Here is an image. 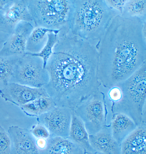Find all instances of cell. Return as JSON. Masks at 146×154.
I'll use <instances>...</instances> for the list:
<instances>
[{
    "instance_id": "d4e9b609",
    "label": "cell",
    "mask_w": 146,
    "mask_h": 154,
    "mask_svg": "<svg viewBox=\"0 0 146 154\" xmlns=\"http://www.w3.org/2000/svg\"><path fill=\"white\" fill-rule=\"evenodd\" d=\"M127 1H124V0H119V1L109 0V1H106V2L110 8L118 11L120 13V15H121L123 11V8Z\"/></svg>"
},
{
    "instance_id": "e0dca14e",
    "label": "cell",
    "mask_w": 146,
    "mask_h": 154,
    "mask_svg": "<svg viewBox=\"0 0 146 154\" xmlns=\"http://www.w3.org/2000/svg\"><path fill=\"white\" fill-rule=\"evenodd\" d=\"M68 138L83 149L87 154H97L91 146L89 134L82 121L73 112Z\"/></svg>"
},
{
    "instance_id": "7c38bea8",
    "label": "cell",
    "mask_w": 146,
    "mask_h": 154,
    "mask_svg": "<svg viewBox=\"0 0 146 154\" xmlns=\"http://www.w3.org/2000/svg\"><path fill=\"white\" fill-rule=\"evenodd\" d=\"M8 134L11 154H40L36 139L28 129L13 125L9 127Z\"/></svg>"
},
{
    "instance_id": "ac0fdd59",
    "label": "cell",
    "mask_w": 146,
    "mask_h": 154,
    "mask_svg": "<svg viewBox=\"0 0 146 154\" xmlns=\"http://www.w3.org/2000/svg\"><path fill=\"white\" fill-rule=\"evenodd\" d=\"M60 30H52L44 27H35L30 35L26 48V53L37 54L42 50L47 41V34L54 32L59 34Z\"/></svg>"
},
{
    "instance_id": "6da1fadb",
    "label": "cell",
    "mask_w": 146,
    "mask_h": 154,
    "mask_svg": "<svg viewBox=\"0 0 146 154\" xmlns=\"http://www.w3.org/2000/svg\"><path fill=\"white\" fill-rule=\"evenodd\" d=\"M59 41L46 65L49 81L43 87L56 106L72 110L101 86L97 46L69 31Z\"/></svg>"
},
{
    "instance_id": "7402d4cb",
    "label": "cell",
    "mask_w": 146,
    "mask_h": 154,
    "mask_svg": "<svg viewBox=\"0 0 146 154\" xmlns=\"http://www.w3.org/2000/svg\"><path fill=\"white\" fill-rule=\"evenodd\" d=\"M47 38L46 45L39 53L37 54L25 53L27 54L32 55L41 58L43 62L44 68H45L48 60L52 54L53 48L59 41L58 33L54 32H49L47 34Z\"/></svg>"
},
{
    "instance_id": "5b68a950",
    "label": "cell",
    "mask_w": 146,
    "mask_h": 154,
    "mask_svg": "<svg viewBox=\"0 0 146 154\" xmlns=\"http://www.w3.org/2000/svg\"><path fill=\"white\" fill-rule=\"evenodd\" d=\"M74 1H28L30 13L35 27L60 30L59 34L70 31Z\"/></svg>"
},
{
    "instance_id": "2e32d148",
    "label": "cell",
    "mask_w": 146,
    "mask_h": 154,
    "mask_svg": "<svg viewBox=\"0 0 146 154\" xmlns=\"http://www.w3.org/2000/svg\"><path fill=\"white\" fill-rule=\"evenodd\" d=\"M109 125L112 136L120 145L138 126L130 118L121 114L113 115Z\"/></svg>"
},
{
    "instance_id": "7a4b0ae2",
    "label": "cell",
    "mask_w": 146,
    "mask_h": 154,
    "mask_svg": "<svg viewBox=\"0 0 146 154\" xmlns=\"http://www.w3.org/2000/svg\"><path fill=\"white\" fill-rule=\"evenodd\" d=\"M146 24L136 17L119 15L112 19L97 46L101 86H115L146 63Z\"/></svg>"
},
{
    "instance_id": "3957f363",
    "label": "cell",
    "mask_w": 146,
    "mask_h": 154,
    "mask_svg": "<svg viewBox=\"0 0 146 154\" xmlns=\"http://www.w3.org/2000/svg\"><path fill=\"white\" fill-rule=\"evenodd\" d=\"M119 15L106 1H74L70 31L97 46L112 19Z\"/></svg>"
},
{
    "instance_id": "277c9868",
    "label": "cell",
    "mask_w": 146,
    "mask_h": 154,
    "mask_svg": "<svg viewBox=\"0 0 146 154\" xmlns=\"http://www.w3.org/2000/svg\"><path fill=\"white\" fill-rule=\"evenodd\" d=\"M121 91L119 100L106 108V125L113 115H126L138 126L146 122V62L126 80L117 84Z\"/></svg>"
},
{
    "instance_id": "4316f807",
    "label": "cell",
    "mask_w": 146,
    "mask_h": 154,
    "mask_svg": "<svg viewBox=\"0 0 146 154\" xmlns=\"http://www.w3.org/2000/svg\"><path fill=\"white\" fill-rule=\"evenodd\" d=\"M9 1H0V10L2 9L6 4L8 3Z\"/></svg>"
},
{
    "instance_id": "484cf974",
    "label": "cell",
    "mask_w": 146,
    "mask_h": 154,
    "mask_svg": "<svg viewBox=\"0 0 146 154\" xmlns=\"http://www.w3.org/2000/svg\"><path fill=\"white\" fill-rule=\"evenodd\" d=\"M47 140L45 139H36V144L39 150L43 149L45 148L47 143Z\"/></svg>"
},
{
    "instance_id": "30bf717a",
    "label": "cell",
    "mask_w": 146,
    "mask_h": 154,
    "mask_svg": "<svg viewBox=\"0 0 146 154\" xmlns=\"http://www.w3.org/2000/svg\"><path fill=\"white\" fill-rule=\"evenodd\" d=\"M0 95L5 101L20 107L41 97L49 96L43 87L34 88L14 82L0 90Z\"/></svg>"
},
{
    "instance_id": "52a82bcc",
    "label": "cell",
    "mask_w": 146,
    "mask_h": 154,
    "mask_svg": "<svg viewBox=\"0 0 146 154\" xmlns=\"http://www.w3.org/2000/svg\"><path fill=\"white\" fill-rule=\"evenodd\" d=\"M49 81L47 71L44 68L42 59L25 54L15 66L11 82L30 87H43Z\"/></svg>"
},
{
    "instance_id": "8fae6325",
    "label": "cell",
    "mask_w": 146,
    "mask_h": 154,
    "mask_svg": "<svg viewBox=\"0 0 146 154\" xmlns=\"http://www.w3.org/2000/svg\"><path fill=\"white\" fill-rule=\"evenodd\" d=\"M33 29V26L29 22H19L3 45L0 55L23 57L26 53L27 40Z\"/></svg>"
},
{
    "instance_id": "4fadbf2b",
    "label": "cell",
    "mask_w": 146,
    "mask_h": 154,
    "mask_svg": "<svg viewBox=\"0 0 146 154\" xmlns=\"http://www.w3.org/2000/svg\"><path fill=\"white\" fill-rule=\"evenodd\" d=\"M91 146L97 154H121L120 145L112 136L109 125L95 134L89 135Z\"/></svg>"
},
{
    "instance_id": "44dd1931",
    "label": "cell",
    "mask_w": 146,
    "mask_h": 154,
    "mask_svg": "<svg viewBox=\"0 0 146 154\" xmlns=\"http://www.w3.org/2000/svg\"><path fill=\"white\" fill-rule=\"evenodd\" d=\"M121 16L125 17H138L146 21V0L127 1Z\"/></svg>"
},
{
    "instance_id": "ffe728a7",
    "label": "cell",
    "mask_w": 146,
    "mask_h": 154,
    "mask_svg": "<svg viewBox=\"0 0 146 154\" xmlns=\"http://www.w3.org/2000/svg\"><path fill=\"white\" fill-rule=\"evenodd\" d=\"M20 58L0 55V90L11 82L15 66Z\"/></svg>"
},
{
    "instance_id": "5bb4252c",
    "label": "cell",
    "mask_w": 146,
    "mask_h": 154,
    "mask_svg": "<svg viewBox=\"0 0 146 154\" xmlns=\"http://www.w3.org/2000/svg\"><path fill=\"white\" fill-rule=\"evenodd\" d=\"M121 154H146V123L142 122L120 144Z\"/></svg>"
},
{
    "instance_id": "9a60e30c",
    "label": "cell",
    "mask_w": 146,
    "mask_h": 154,
    "mask_svg": "<svg viewBox=\"0 0 146 154\" xmlns=\"http://www.w3.org/2000/svg\"><path fill=\"white\" fill-rule=\"evenodd\" d=\"M39 152L40 154H87L83 149L68 137L55 136L47 139L45 148Z\"/></svg>"
},
{
    "instance_id": "cb8c5ba5",
    "label": "cell",
    "mask_w": 146,
    "mask_h": 154,
    "mask_svg": "<svg viewBox=\"0 0 146 154\" xmlns=\"http://www.w3.org/2000/svg\"><path fill=\"white\" fill-rule=\"evenodd\" d=\"M30 132L36 139H47L51 136L50 134L48 129L44 125L40 123L35 125Z\"/></svg>"
},
{
    "instance_id": "8992f818",
    "label": "cell",
    "mask_w": 146,
    "mask_h": 154,
    "mask_svg": "<svg viewBox=\"0 0 146 154\" xmlns=\"http://www.w3.org/2000/svg\"><path fill=\"white\" fill-rule=\"evenodd\" d=\"M73 112L82 121L89 135L97 133L106 125L104 95L100 89L81 102Z\"/></svg>"
},
{
    "instance_id": "603a6c76",
    "label": "cell",
    "mask_w": 146,
    "mask_h": 154,
    "mask_svg": "<svg viewBox=\"0 0 146 154\" xmlns=\"http://www.w3.org/2000/svg\"><path fill=\"white\" fill-rule=\"evenodd\" d=\"M0 154H11V140L8 132L0 126Z\"/></svg>"
},
{
    "instance_id": "ba28073f",
    "label": "cell",
    "mask_w": 146,
    "mask_h": 154,
    "mask_svg": "<svg viewBox=\"0 0 146 154\" xmlns=\"http://www.w3.org/2000/svg\"><path fill=\"white\" fill-rule=\"evenodd\" d=\"M73 110L65 106H56L47 112L37 117L39 123L45 126L51 136L67 138L69 136Z\"/></svg>"
},
{
    "instance_id": "d6986e66",
    "label": "cell",
    "mask_w": 146,
    "mask_h": 154,
    "mask_svg": "<svg viewBox=\"0 0 146 154\" xmlns=\"http://www.w3.org/2000/svg\"><path fill=\"white\" fill-rule=\"evenodd\" d=\"M56 106V104L50 97L46 96L36 99L20 108L27 116L37 118Z\"/></svg>"
},
{
    "instance_id": "9c48e42d",
    "label": "cell",
    "mask_w": 146,
    "mask_h": 154,
    "mask_svg": "<svg viewBox=\"0 0 146 154\" xmlns=\"http://www.w3.org/2000/svg\"><path fill=\"white\" fill-rule=\"evenodd\" d=\"M28 1H9L0 10V32L11 34L21 21H33Z\"/></svg>"
}]
</instances>
